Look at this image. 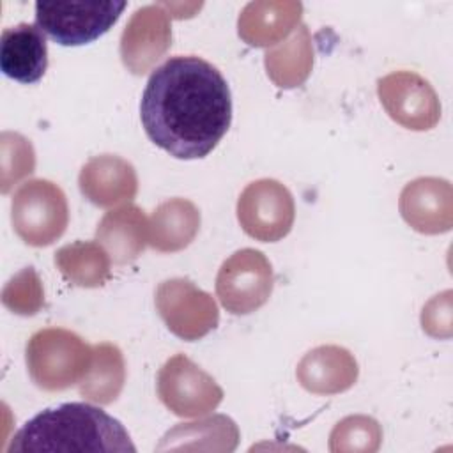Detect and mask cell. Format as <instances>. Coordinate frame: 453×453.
I'll return each instance as SVG.
<instances>
[{
  "mask_svg": "<svg viewBox=\"0 0 453 453\" xmlns=\"http://www.w3.org/2000/svg\"><path fill=\"white\" fill-rule=\"evenodd\" d=\"M140 119L149 140L170 156L205 157L232 122L228 83L200 57H170L149 76Z\"/></svg>",
  "mask_w": 453,
  "mask_h": 453,
  "instance_id": "6da1fadb",
  "label": "cell"
},
{
  "mask_svg": "<svg viewBox=\"0 0 453 453\" xmlns=\"http://www.w3.org/2000/svg\"><path fill=\"white\" fill-rule=\"evenodd\" d=\"M7 453H134L122 423L103 409L69 402L44 409L11 439Z\"/></svg>",
  "mask_w": 453,
  "mask_h": 453,
  "instance_id": "7a4b0ae2",
  "label": "cell"
},
{
  "mask_svg": "<svg viewBox=\"0 0 453 453\" xmlns=\"http://www.w3.org/2000/svg\"><path fill=\"white\" fill-rule=\"evenodd\" d=\"M94 349L76 333L64 327L35 331L25 349L28 375L44 391H64L88 372Z\"/></svg>",
  "mask_w": 453,
  "mask_h": 453,
  "instance_id": "3957f363",
  "label": "cell"
},
{
  "mask_svg": "<svg viewBox=\"0 0 453 453\" xmlns=\"http://www.w3.org/2000/svg\"><path fill=\"white\" fill-rule=\"evenodd\" d=\"M16 235L28 246L53 244L67 228L69 207L62 188L48 179L23 182L11 200Z\"/></svg>",
  "mask_w": 453,
  "mask_h": 453,
  "instance_id": "277c9868",
  "label": "cell"
},
{
  "mask_svg": "<svg viewBox=\"0 0 453 453\" xmlns=\"http://www.w3.org/2000/svg\"><path fill=\"white\" fill-rule=\"evenodd\" d=\"M126 2H35V25L62 46H81L106 34Z\"/></svg>",
  "mask_w": 453,
  "mask_h": 453,
  "instance_id": "5b68a950",
  "label": "cell"
},
{
  "mask_svg": "<svg viewBox=\"0 0 453 453\" xmlns=\"http://www.w3.org/2000/svg\"><path fill=\"white\" fill-rule=\"evenodd\" d=\"M274 285L269 258L253 248L232 253L216 276V296L223 308L234 315H248L262 308Z\"/></svg>",
  "mask_w": 453,
  "mask_h": 453,
  "instance_id": "8992f818",
  "label": "cell"
},
{
  "mask_svg": "<svg viewBox=\"0 0 453 453\" xmlns=\"http://www.w3.org/2000/svg\"><path fill=\"white\" fill-rule=\"evenodd\" d=\"M154 303L168 331L186 342L203 338L219 322L214 297L186 278L161 281L156 288Z\"/></svg>",
  "mask_w": 453,
  "mask_h": 453,
  "instance_id": "52a82bcc",
  "label": "cell"
},
{
  "mask_svg": "<svg viewBox=\"0 0 453 453\" xmlns=\"http://www.w3.org/2000/svg\"><path fill=\"white\" fill-rule=\"evenodd\" d=\"M157 396L180 418H198L214 411L223 400L219 384L188 356L175 354L157 372Z\"/></svg>",
  "mask_w": 453,
  "mask_h": 453,
  "instance_id": "ba28073f",
  "label": "cell"
},
{
  "mask_svg": "<svg viewBox=\"0 0 453 453\" xmlns=\"http://www.w3.org/2000/svg\"><path fill=\"white\" fill-rule=\"evenodd\" d=\"M294 218V196L280 180H253L239 195L237 221L257 241L276 242L283 239L292 230Z\"/></svg>",
  "mask_w": 453,
  "mask_h": 453,
  "instance_id": "9c48e42d",
  "label": "cell"
},
{
  "mask_svg": "<svg viewBox=\"0 0 453 453\" xmlns=\"http://www.w3.org/2000/svg\"><path fill=\"white\" fill-rule=\"evenodd\" d=\"M377 96L386 113L411 131H428L441 119L437 92L414 71H395L379 78Z\"/></svg>",
  "mask_w": 453,
  "mask_h": 453,
  "instance_id": "30bf717a",
  "label": "cell"
},
{
  "mask_svg": "<svg viewBox=\"0 0 453 453\" xmlns=\"http://www.w3.org/2000/svg\"><path fill=\"white\" fill-rule=\"evenodd\" d=\"M172 46L170 14L163 4H149L138 7L122 35L120 58L133 74L149 73Z\"/></svg>",
  "mask_w": 453,
  "mask_h": 453,
  "instance_id": "8fae6325",
  "label": "cell"
},
{
  "mask_svg": "<svg viewBox=\"0 0 453 453\" xmlns=\"http://www.w3.org/2000/svg\"><path fill=\"white\" fill-rule=\"evenodd\" d=\"M398 209L403 221L419 234L449 232L453 226V188L446 179L418 177L403 186Z\"/></svg>",
  "mask_w": 453,
  "mask_h": 453,
  "instance_id": "7c38bea8",
  "label": "cell"
},
{
  "mask_svg": "<svg viewBox=\"0 0 453 453\" xmlns=\"http://www.w3.org/2000/svg\"><path fill=\"white\" fill-rule=\"evenodd\" d=\"M81 195L97 207H115L136 196L138 177L134 166L115 154L90 157L80 170Z\"/></svg>",
  "mask_w": 453,
  "mask_h": 453,
  "instance_id": "4fadbf2b",
  "label": "cell"
},
{
  "mask_svg": "<svg viewBox=\"0 0 453 453\" xmlns=\"http://www.w3.org/2000/svg\"><path fill=\"white\" fill-rule=\"evenodd\" d=\"M359 375V366L345 347L319 345L308 350L296 368L299 384L313 395H338L350 389Z\"/></svg>",
  "mask_w": 453,
  "mask_h": 453,
  "instance_id": "5bb4252c",
  "label": "cell"
},
{
  "mask_svg": "<svg viewBox=\"0 0 453 453\" xmlns=\"http://www.w3.org/2000/svg\"><path fill=\"white\" fill-rule=\"evenodd\" d=\"M303 4L296 0H255L237 19L239 37L255 48H269L290 35L301 21Z\"/></svg>",
  "mask_w": 453,
  "mask_h": 453,
  "instance_id": "9a60e30c",
  "label": "cell"
},
{
  "mask_svg": "<svg viewBox=\"0 0 453 453\" xmlns=\"http://www.w3.org/2000/svg\"><path fill=\"white\" fill-rule=\"evenodd\" d=\"M0 67L19 83H35L48 67V46L37 25L18 23L2 32Z\"/></svg>",
  "mask_w": 453,
  "mask_h": 453,
  "instance_id": "2e32d148",
  "label": "cell"
},
{
  "mask_svg": "<svg viewBox=\"0 0 453 453\" xmlns=\"http://www.w3.org/2000/svg\"><path fill=\"white\" fill-rule=\"evenodd\" d=\"M96 239L117 265L131 264L149 244V219L138 205H120L103 216Z\"/></svg>",
  "mask_w": 453,
  "mask_h": 453,
  "instance_id": "e0dca14e",
  "label": "cell"
},
{
  "mask_svg": "<svg viewBox=\"0 0 453 453\" xmlns=\"http://www.w3.org/2000/svg\"><path fill=\"white\" fill-rule=\"evenodd\" d=\"M200 211L186 198H170L159 203L149 219V244L161 253L188 248L200 228Z\"/></svg>",
  "mask_w": 453,
  "mask_h": 453,
  "instance_id": "ac0fdd59",
  "label": "cell"
},
{
  "mask_svg": "<svg viewBox=\"0 0 453 453\" xmlns=\"http://www.w3.org/2000/svg\"><path fill=\"white\" fill-rule=\"evenodd\" d=\"M267 76L280 88H296L303 85L313 67V44L311 34L306 25H299L292 35L264 55Z\"/></svg>",
  "mask_w": 453,
  "mask_h": 453,
  "instance_id": "d6986e66",
  "label": "cell"
},
{
  "mask_svg": "<svg viewBox=\"0 0 453 453\" xmlns=\"http://www.w3.org/2000/svg\"><path fill=\"white\" fill-rule=\"evenodd\" d=\"M239 428L228 416L216 414L193 423H179L168 430L156 449H212L234 451Z\"/></svg>",
  "mask_w": 453,
  "mask_h": 453,
  "instance_id": "ffe728a7",
  "label": "cell"
},
{
  "mask_svg": "<svg viewBox=\"0 0 453 453\" xmlns=\"http://www.w3.org/2000/svg\"><path fill=\"white\" fill-rule=\"evenodd\" d=\"M94 356L87 375L78 382V393L94 403H113L126 382V363L120 349L103 342L92 347Z\"/></svg>",
  "mask_w": 453,
  "mask_h": 453,
  "instance_id": "44dd1931",
  "label": "cell"
},
{
  "mask_svg": "<svg viewBox=\"0 0 453 453\" xmlns=\"http://www.w3.org/2000/svg\"><path fill=\"white\" fill-rule=\"evenodd\" d=\"M55 265L69 283L83 288L103 287L111 276L108 251L92 241H76L62 246L55 253Z\"/></svg>",
  "mask_w": 453,
  "mask_h": 453,
  "instance_id": "7402d4cb",
  "label": "cell"
},
{
  "mask_svg": "<svg viewBox=\"0 0 453 453\" xmlns=\"http://www.w3.org/2000/svg\"><path fill=\"white\" fill-rule=\"evenodd\" d=\"M382 441V428L377 419L363 414L347 416L333 428L329 435V451L357 453L377 451Z\"/></svg>",
  "mask_w": 453,
  "mask_h": 453,
  "instance_id": "603a6c76",
  "label": "cell"
},
{
  "mask_svg": "<svg viewBox=\"0 0 453 453\" xmlns=\"http://www.w3.org/2000/svg\"><path fill=\"white\" fill-rule=\"evenodd\" d=\"M0 191L5 195L14 184L30 175L35 168V152L30 140L19 133L4 131L0 134Z\"/></svg>",
  "mask_w": 453,
  "mask_h": 453,
  "instance_id": "cb8c5ba5",
  "label": "cell"
},
{
  "mask_svg": "<svg viewBox=\"0 0 453 453\" xmlns=\"http://www.w3.org/2000/svg\"><path fill=\"white\" fill-rule=\"evenodd\" d=\"M4 306L23 317L35 315L44 306V288L34 267H25L16 273L2 290Z\"/></svg>",
  "mask_w": 453,
  "mask_h": 453,
  "instance_id": "d4e9b609",
  "label": "cell"
},
{
  "mask_svg": "<svg viewBox=\"0 0 453 453\" xmlns=\"http://www.w3.org/2000/svg\"><path fill=\"white\" fill-rule=\"evenodd\" d=\"M421 327L434 338H449L451 334V290L432 297L421 311Z\"/></svg>",
  "mask_w": 453,
  "mask_h": 453,
  "instance_id": "484cf974",
  "label": "cell"
}]
</instances>
